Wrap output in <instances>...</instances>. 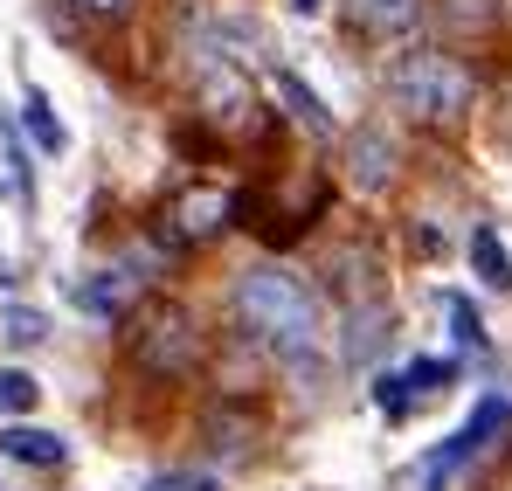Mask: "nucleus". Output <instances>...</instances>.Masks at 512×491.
Segmentation results:
<instances>
[{"instance_id":"0eeeda50","label":"nucleus","mask_w":512,"mask_h":491,"mask_svg":"<svg viewBox=\"0 0 512 491\" xmlns=\"http://www.w3.org/2000/svg\"><path fill=\"white\" fill-rule=\"evenodd\" d=\"M21 132H28V146H35L42 160H63V153H70V125H63V111H56L49 90H28V97H21Z\"/></svg>"},{"instance_id":"f257e3e1","label":"nucleus","mask_w":512,"mask_h":491,"mask_svg":"<svg viewBox=\"0 0 512 491\" xmlns=\"http://www.w3.org/2000/svg\"><path fill=\"white\" fill-rule=\"evenodd\" d=\"M236 319L284 360H312L319 353V298L284 263H256V270L236 277Z\"/></svg>"},{"instance_id":"9d476101","label":"nucleus","mask_w":512,"mask_h":491,"mask_svg":"<svg viewBox=\"0 0 512 491\" xmlns=\"http://www.w3.org/2000/svg\"><path fill=\"white\" fill-rule=\"evenodd\" d=\"M222 215H229V194H222V187H201V194L180 201V229H187V236H208Z\"/></svg>"},{"instance_id":"a211bd4d","label":"nucleus","mask_w":512,"mask_h":491,"mask_svg":"<svg viewBox=\"0 0 512 491\" xmlns=\"http://www.w3.org/2000/svg\"><path fill=\"white\" fill-rule=\"evenodd\" d=\"M291 7H298V14H312V7H319V0H291Z\"/></svg>"},{"instance_id":"f3484780","label":"nucleus","mask_w":512,"mask_h":491,"mask_svg":"<svg viewBox=\"0 0 512 491\" xmlns=\"http://www.w3.org/2000/svg\"><path fill=\"white\" fill-rule=\"evenodd\" d=\"M90 14H118V7H125V0H84Z\"/></svg>"},{"instance_id":"f8f14e48","label":"nucleus","mask_w":512,"mask_h":491,"mask_svg":"<svg viewBox=\"0 0 512 491\" xmlns=\"http://www.w3.org/2000/svg\"><path fill=\"white\" fill-rule=\"evenodd\" d=\"M42 402V381L28 367H0V415H28Z\"/></svg>"},{"instance_id":"1a4fd4ad","label":"nucleus","mask_w":512,"mask_h":491,"mask_svg":"<svg viewBox=\"0 0 512 491\" xmlns=\"http://www.w3.org/2000/svg\"><path fill=\"white\" fill-rule=\"evenodd\" d=\"M471 270H478V284H485V291H512V256H506V243H499L492 229H478V236H471Z\"/></svg>"},{"instance_id":"20e7f679","label":"nucleus","mask_w":512,"mask_h":491,"mask_svg":"<svg viewBox=\"0 0 512 491\" xmlns=\"http://www.w3.org/2000/svg\"><path fill=\"white\" fill-rule=\"evenodd\" d=\"M388 180H395V139H388V125H360L346 139V187L353 194H381Z\"/></svg>"},{"instance_id":"f03ea898","label":"nucleus","mask_w":512,"mask_h":491,"mask_svg":"<svg viewBox=\"0 0 512 491\" xmlns=\"http://www.w3.org/2000/svg\"><path fill=\"white\" fill-rule=\"evenodd\" d=\"M388 97H395L409 118H423V125H450V118L471 111L478 83H471V70H464L457 56H443V49H402V56L388 63Z\"/></svg>"},{"instance_id":"ddd939ff","label":"nucleus","mask_w":512,"mask_h":491,"mask_svg":"<svg viewBox=\"0 0 512 491\" xmlns=\"http://www.w3.org/2000/svg\"><path fill=\"white\" fill-rule=\"evenodd\" d=\"M0 339H7V346H42V339H49V319H42L35 305H7V312H0Z\"/></svg>"},{"instance_id":"2eb2a0df","label":"nucleus","mask_w":512,"mask_h":491,"mask_svg":"<svg viewBox=\"0 0 512 491\" xmlns=\"http://www.w3.org/2000/svg\"><path fill=\"white\" fill-rule=\"evenodd\" d=\"M139 491H222V478L215 471H153Z\"/></svg>"},{"instance_id":"9b49d317","label":"nucleus","mask_w":512,"mask_h":491,"mask_svg":"<svg viewBox=\"0 0 512 491\" xmlns=\"http://www.w3.org/2000/svg\"><path fill=\"white\" fill-rule=\"evenodd\" d=\"M77 305L97 312V319H104V312H118V305H125V277H118V270H90L84 284H77Z\"/></svg>"},{"instance_id":"6e6552de","label":"nucleus","mask_w":512,"mask_h":491,"mask_svg":"<svg viewBox=\"0 0 512 491\" xmlns=\"http://www.w3.org/2000/svg\"><path fill=\"white\" fill-rule=\"evenodd\" d=\"M270 90H277V104H291V118H298L305 132H333V111H326V97H319V90H305V83L291 77V70H277V77H270Z\"/></svg>"},{"instance_id":"39448f33","label":"nucleus","mask_w":512,"mask_h":491,"mask_svg":"<svg viewBox=\"0 0 512 491\" xmlns=\"http://www.w3.org/2000/svg\"><path fill=\"white\" fill-rule=\"evenodd\" d=\"M450 360H409V367H395V374H381L374 381V402H381V415H409V402L416 395H436V388H450Z\"/></svg>"},{"instance_id":"dca6fc26","label":"nucleus","mask_w":512,"mask_h":491,"mask_svg":"<svg viewBox=\"0 0 512 491\" xmlns=\"http://www.w3.org/2000/svg\"><path fill=\"white\" fill-rule=\"evenodd\" d=\"M367 14H374V28H409L416 21V0H374Z\"/></svg>"},{"instance_id":"423d86ee","label":"nucleus","mask_w":512,"mask_h":491,"mask_svg":"<svg viewBox=\"0 0 512 491\" xmlns=\"http://www.w3.org/2000/svg\"><path fill=\"white\" fill-rule=\"evenodd\" d=\"M0 457H7V464H28V471H56V464H70V443H63L56 429L0 422Z\"/></svg>"},{"instance_id":"4468645a","label":"nucleus","mask_w":512,"mask_h":491,"mask_svg":"<svg viewBox=\"0 0 512 491\" xmlns=\"http://www.w3.org/2000/svg\"><path fill=\"white\" fill-rule=\"evenodd\" d=\"M443 319H450V339H457L464 353H478V346H485V326H478V312H471V305H464L457 291L443 298Z\"/></svg>"},{"instance_id":"7ed1b4c3","label":"nucleus","mask_w":512,"mask_h":491,"mask_svg":"<svg viewBox=\"0 0 512 491\" xmlns=\"http://www.w3.org/2000/svg\"><path fill=\"white\" fill-rule=\"evenodd\" d=\"M499 422H506V402H499V395H485V402L471 409V422H464L457 436H443V443H436L429 457H416V464H409V471L395 478V491H450V485H457V471H464V464H471V457L485 450V436H492Z\"/></svg>"}]
</instances>
